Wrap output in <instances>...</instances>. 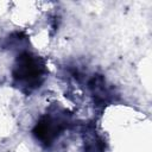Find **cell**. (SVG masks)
I'll return each instance as SVG.
<instances>
[{
    "label": "cell",
    "mask_w": 152,
    "mask_h": 152,
    "mask_svg": "<svg viewBox=\"0 0 152 152\" xmlns=\"http://www.w3.org/2000/svg\"><path fill=\"white\" fill-rule=\"evenodd\" d=\"M66 121L62 115L48 114L43 116L33 128V135L44 145H51L65 129Z\"/></svg>",
    "instance_id": "obj_2"
},
{
    "label": "cell",
    "mask_w": 152,
    "mask_h": 152,
    "mask_svg": "<svg viewBox=\"0 0 152 152\" xmlns=\"http://www.w3.org/2000/svg\"><path fill=\"white\" fill-rule=\"evenodd\" d=\"M84 144H86V150L88 152H103L104 151V141L95 132L94 128L87 132Z\"/></svg>",
    "instance_id": "obj_3"
},
{
    "label": "cell",
    "mask_w": 152,
    "mask_h": 152,
    "mask_svg": "<svg viewBox=\"0 0 152 152\" xmlns=\"http://www.w3.org/2000/svg\"><path fill=\"white\" fill-rule=\"evenodd\" d=\"M45 66L43 61L28 52H24L18 56L14 69H13V78L15 83L25 89V90H33L44 80Z\"/></svg>",
    "instance_id": "obj_1"
}]
</instances>
